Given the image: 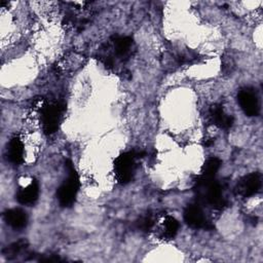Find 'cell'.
I'll list each match as a JSON object with an SVG mask.
<instances>
[{
  "label": "cell",
  "instance_id": "cell-3",
  "mask_svg": "<svg viewBox=\"0 0 263 263\" xmlns=\"http://www.w3.org/2000/svg\"><path fill=\"white\" fill-rule=\"evenodd\" d=\"M137 158L136 151L124 152L116 157L114 160V175L119 184L125 185L132 181L136 168Z\"/></svg>",
  "mask_w": 263,
  "mask_h": 263
},
{
  "label": "cell",
  "instance_id": "cell-11",
  "mask_svg": "<svg viewBox=\"0 0 263 263\" xmlns=\"http://www.w3.org/2000/svg\"><path fill=\"white\" fill-rule=\"evenodd\" d=\"M24 144L18 137H13L10 139L7 145V159L15 164L18 165L24 160Z\"/></svg>",
  "mask_w": 263,
  "mask_h": 263
},
{
  "label": "cell",
  "instance_id": "cell-9",
  "mask_svg": "<svg viewBox=\"0 0 263 263\" xmlns=\"http://www.w3.org/2000/svg\"><path fill=\"white\" fill-rule=\"evenodd\" d=\"M39 196V185L35 180H32L30 184L18 189L16 193V199L20 203L29 205L36 202Z\"/></svg>",
  "mask_w": 263,
  "mask_h": 263
},
{
  "label": "cell",
  "instance_id": "cell-14",
  "mask_svg": "<svg viewBox=\"0 0 263 263\" xmlns=\"http://www.w3.org/2000/svg\"><path fill=\"white\" fill-rule=\"evenodd\" d=\"M113 42L115 52L118 55H124L129 51L133 44V39L127 36H117L114 38Z\"/></svg>",
  "mask_w": 263,
  "mask_h": 263
},
{
  "label": "cell",
  "instance_id": "cell-15",
  "mask_svg": "<svg viewBox=\"0 0 263 263\" xmlns=\"http://www.w3.org/2000/svg\"><path fill=\"white\" fill-rule=\"evenodd\" d=\"M27 247V241L24 239H21L18 241H15L13 243H11L10 246H7L4 250H3V255L5 258L7 259H12L15 258L16 256H18V254L25 250Z\"/></svg>",
  "mask_w": 263,
  "mask_h": 263
},
{
  "label": "cell",
  "instance_id": "cell-12",
  "mask_svg": "<svg viewBox=\"0 0 263 263\" xmlns=\"http://www.w3.org/2000/svg\"><path fill=\"white\" fill-rule=\"evenodd\" d=\"M221 166V160L217 157H210L205 160L201 167V174L200 176L203 178L212 179L215 177L217 172L219 171Z\"/></svg>",
  "mask_w": 263,
  "mask_h": 263
},
{
  "label": "cell",
  "instance_id": "cell-16",
  "mask_svg": "<svg viewBox=\"0 0 263 263\" xmlns=\"http://www.w3.org/2000/svg\"><path fill=\"white\" fill-rule=\"evenodd\" d=\"M153 226H154V219L150 214L143 216L138 221V228L141 229L142 231H145V232L150 231L153 228Z\"/></svg>",
  "mask_w": 263,
  "mask_h": 263
},
{
  "label": "cell",
  "instance_id": "cell-8",
  "mask_svg": "<svg viewBox=\"0 0 263 263\" xmlns=\"http://www.w3.org/2000/svg\"><path fill=\"white\" fill-rule=\"evenodd\" d=\"M209 118L213 124L222 129H228L233 124V117L227 115L224 112L222 106L218 104L211 106L209 110Z\"/></svg>",
  "mask_w": 263,
  "mask_h": 263
},
{
  "label": "cell",
  "instance_id": "cell-4",
  "mask_svg": "<svg viewBox=\"0 0 263 263\" xmlns=\"http://www.w3.org/2000/svg\"><path fill=\"white\" fill-rule=\"evenodd\" d=\"M63 114V106L59 103L46 104L41 108V124L44 134L52 135L59 128Z\"/></svg>",
  "mask_w": 263,
  "mask_h": 263
},
{
  "label": "cell",
  "instance_id": "cell-1",
  "mask_svg": "<svg viewBox=\"0 0 263 263\" xmlns=\"http://www.w3.org/2000/svg\"><path fill=\"white\" fill-rule=\"evenodd\" d=\"M195 188L197 190L198 198L202 202L211 205L213 209L221 210L227 205L222 194L221 185L214 180V178L208 179L198 176L195 181Z\"/></svg>",
  "mask_w": 263,
  "mask_h": 263
},
{
  "label": "cell",
  "instance_id": "cell-10",
  "mask_svg": "<svg viewBox=\"0 0 263 263\" xmlns=\"http://www.w3.org/2000/svg\"><path fill=\"white\" fill-rule=\"evenodd\" d=\"M4 220L13 229H22L27 225L28 217L22 209H9L4 212Z\"/></svg>",
  "mask_w": 263,
  "mask_h": 263
},
{
  "label": "cell",
  "instance_id": "cell-2",
  "mask_svg": "<svg viewBox=\"0 0 263 263\" xmlns=\"http://www.w3.org/2000/svg\"><path fill=\"white\" fill-rule=\"evenodd\" d=\"M66 167L68 171V178L58 188L57 196H58L59 202L62 206L69 208L74 203V201L76 199V195L79 190L80 182H79V177H78L73 164L70 161L67 162Z\"/></svg>",
  "mask_w": 263,
  "mask_h": 263
},
{
  "label": "cell",
  "instance_id": "cell-7",
  "mask_svg": "<svg viewBox=\"0 0 263 263\" xmlns=\"http://www.w3.org/2000/svg\"><path fill=\"white\" fill-rule=\"evenodd\" d=\"M184 220L192 228L211 229L213 226L203 215L202 210L197 204H189L184 211Z\"/></svg>",
  "mask_w": 263,
  "mask_h": 263
},
{
  "label": "cell",
  "instance_id": "cell-5",
  "mask_svg": "<svg viewBox=\"0 0 263 263\" xmlns=\"http://www.w3.org/2000/svg\"><path fill=\"white\" fill-rule=\"evenodd\" d=\"M261 184V175L259 173H251L238 180L234 187V192L236 195L247 198L255 195L260 190Z\"/></svg>",
  "mask_w": 263,
  "mask_h": 263
},
{
  "label": "cell",
  "instance_id": "cell-6",
  "mask_svg": "<svg viewBox=\"0 0 263 263\" xmlns=\"http://www.w3.org/2000/svg\"><path fill=\"white\" fill-rule=\"evenodd\" d=\"M237 101L248 116H257L259 114V102L254 89L250 87L241 88L237 93Z\"/></svg>",
  "mask_w": 263,
  "mask_h": 263
},
{
  "label": "cell",
  "instance_id": "cell-13",
  "mask_svg": "<svg viewBox=\"0 0 263 263\" xmlns=\"http://www.w3.org/2000/svg\"><path fill=\"white\" fill-rule=\"evenodd\" d=\"M179 230V223L178 221L171 216H167L163 220V227H162V236L166 239H172L175 237Z\"/></svg>",
  "mask_w": 263,
  "mask_h": 263
}]
</instances>
